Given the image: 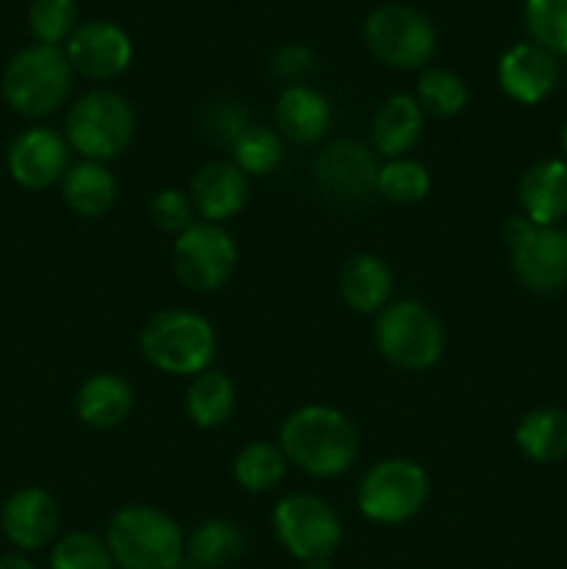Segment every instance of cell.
<instances>
[{"instance_id":"cell-1","label":"cell","mask_w":567,"mask_h":569,"mask_svg":"<svg viewBox=\"0 0 567 569\" xmlns=\"http://www.w3.org/2000/svg\"><path fill=\"white\" fill-rule=\"evenodd\" d=\"M278 445L298 470L315 478H337L356 461L359 433L339 409L311 403L284 420Z\"/></svg>"},{"instance_id":"cell-2","label":"cell","mask_w":567,"mask_h":569,"mask_svg":"<svg viewBox=\"0 0 567 569\" xmlns=\"http://www.w3.org/2000/svg\"><path fill=\"white\" fill-rule=\"evenodd\" d=\"M142 356L167 376H200L211 370L217 337L203 315L189 309L156 311L139 333Z\"/></svg>"},{"instance_id":"cell-3","label":"cell","mask_w":567,"mask_h":569,"mask_svg":"<svg viewBox=\"0 0 567 569\" xmlns=\"http://www.w3.org/2000/svg\"><path fill=\"white\" fill-rule=\"evenodd\" d=\"M106 545L122 569H172L187 550L178 522L145 503L126 506L111 517Z\"/></svg>"},{"instance_id":"cell-4","label":"cell","mask_w":567,"mask_h":569,"mask_svg":"<svg viewBox=\"0 0 567 569\" xmlns=\"http://www.w3.org/2000/svg\"><path fill=\"white\" fill-rule=\"evenodd\" d=\"M72 87L70 59L61 48L28 44L11 56L3 70V98L17 114L48 117L67 100Z\"/></svg>"},{"instance_id":"cell-5","label":"cell","mask_w":567,"mask_h":569,"mask_svg":"<svg viewBox=\"0 0 567 569\" xmlns=\"http://www.w3.org/2000/svg\"><path fill=\"white\" fill-rule=\"evenodd\" d=\"M137 117L131 103L111 89H92L72 103L64 117V139L83 161L117 159L131 144Z\"/></svg>"},{"instance_id":"cell-6","label":"cell","mask_w":567,"mask_h":569,"mask_svg":"<svg viewBox=\"0 0 567 569\" xmlns=\"http://www.w3.org/2000/svg\"><path fill=\"white\" fill-rule=\"evenodd\" d=\"M372 339H376L378 353L389 365L409 372L434 367L442 359L445 350L442 322L417 300H398V303H389L387 309L378 311Z\"/></svg>"},{"instance_id":"cell-7","label":"cell","mask_w":567,"mask_h":569,"mask_svg":"<svg viewBox=\"0 0 567 569\" xmlns=\"http://www.w3.org/2000/svg\"><path fill=\"white\" fill-rule=\"evenodd\" d=\"M431 483L426 470L411 459H384L365 472L356 489V506L378 526H400L426 506Z\"/></svg>"},{"instance_id":"cell-8","label":"cell","mask_w":567,"mask_h":569,"mask_svg":"<svg viewBox=\"0 0 567 569\" xmlns=\"http://www.w3.org/2000/svg\"><path fill=\"white\" fill-rule=\"evenodd\" d=\"M365 44L381 64L420 70L437 50V28L415 6L384 3L367 14Z\"/></svg>"},{"instance_id":"cell-9","label":"cell","mask_w":567,"mask_h":569,"mask_svg":"<svg viewBox=\"0 0 567 569\" xmlns=\"http://www.w3.org/2000/svg\"><path fill=\"white\" fill-rule=\"evenodd\" d=\"M504 237L511 248L517 281L537 295H554L567 287V231L559 226H534L526 217H509Z\"/></svg>"},{"instance_id":"cell-10","label":"cell","mask_w":567,"mask_h":569,"mask_svg":"<svg viewBox=\"0 0 567 569\" xmlns=\"http://www.w3.org/2000/svg\"><path fill=\"white\" fill-rule=\"evenodd\" d=\"M272 531L298 561L331 559L342 542V522L331 503L309 492H292L272 509Z\"/></svg>"},{"instance_id":"cell-11","label":"cell","mask_w":567,"mask_h":569,"mask_svg":"<svg viewBox=\"0 0 567 569\" xmlns=\"http://www.w3.org/2000/svg\"><path fill=\"white\" fill-rule=\"evenodd\" d=\"M239 250L231 233L217 222H192L172 242V270L195 292H217L231 281Z\"/></svg>"},{"instance_id":"cell-12","label":"cell","mask_w":567,"mask_h":569,"mask_svg":"<svg viewBox=\"0 0 567 569\" xmlns=\"http://www.w3.org/2000/svg\"><path fill=\"white\" fill-rule=\"evenodd\" d=\"M315 181L326 198L342 206H359L376 192L378 161L361 142L337 139L317 153Z\"/></svg>"},{"instance_id":"cell-13","label":"cell","mask_w":567,"mask_h":569,"mask_svg":"<svg viewBox=\"0 0 567 569\" xmlns=\"http://www.w3.org/2000/svg\"><path fill=\"white\" fill-rule=\"evenodd\" d=\"M67 59L72 70L92 81H111L131 67V37L111 20H89L67 39Z\"/></svg>"},{"instance_id":"cell-14","label":"cell","mask_w":567,"mask_h":569,"mask_svg":"<svg viewBox=\"0 0 567 569\" xmlns=\"http://www.w3.org/2000/svg\"><path fill=\"white\" fill-rule=\"evenodd\" d=\"M70 144L53 128H26L17 133L6 153L9 176L26 189H48L64 178Z\"/></svg>"},{"instance_id":"cell-15","label":"cell","mask_w":567,"mask_h":569,"mask_svg":"<svg viewBox=\"0 0 567 569\" xmlns=\"http://www.w3.org/2000/svg\"><path fill=\"white\" fill-rule=\"evenodd\" d=\"M498 83L515 103H543L559 83V56L537 42L511 44L498 61Z\"/></svg>"},{"instance_id":"cell-16","label":"cell","mask_w":567,"mask_h":569,"mask_svg":"<svg viewBox=\"0 0 567 569\" xmlns=\"http://www.w3.org/2000/svg\"><path fill=\"white\" fill-rule=\"evenodd\" d=\"M61 511L53 495L39 487H22L9 495L0 511L6 539L17 550H39L59 533Z\"/></svg>"},{"instance_id":"cell-17","label":"cell","mask_w":567,"mask_h":569,"mask_svg":"<svg viewBox=\"0 0 567 569\" xmlns=\"http://www.w3.org/2000/svg\"><path fill=\"white\" fill-rule=\"evenodd\" d=\"M248 176L233 161H209L200 167L189 187L195 211L206 222H226L237 217L248 203Z\"/></svg>"},{"instance_id":"cell-18","label":"cell","mask_w":567,"mask_h":569,"mask_svg":"<svg viewBox=\"0 0 567 569\" xmlns=\"http://www.w3.org/2000/svg\"><path fill=\"white\" fill-rule=\"evenodd\" d=\"M523 217L534 226H556L567 217V164L543 159L528 167L517 187Z\"/></svg>"},{"instance_id":"cell-19","label":"cell","mask_w":567,"mask_h":569,"mask_svg":"<svg viewBox=\"0 0 567 569\" xmlns=\"http://www.w3.org/2000/svg\"><path fill=\"white\" fill-rule=\"evenodd\" d=\"M276 126L281 139H289L295 144L320 142L331 126V103L317 89L292 83L278 94Z\"/></svg>"},{"instance_id":"cell-20","label":"cell","mask_w":567,"mask_h":569,"mask_svg":"<svg viewBox=\"0 0 567 569\" xmlns=\"http://www.w3.org/2000/svg\"><path fill=\"white\" fill-rule=\"evenodd\" d=\"M133 409V389L117 372H94L81 383L76 398V411L83 426L117 428L128 420Z\"/></svg>"},{"instance_id":"cell-21","label":"cell","mask_w":567,"mask_h":569,"mask_svg":"<svg viewBox=\"0 0 567 569\" xmlns=\"http://www.w3.org/2000/svg\"><path fill=\"white\" fill-rule=\"evenodd\" d=\"M395 278L384 259L372 253H359L345 261L339 272V292L345 306H350L359 315H378L389 306L392 298Z\"/></svg>"},{"instance_id":"cell-22","label":"cell","mask_w":567,"mask_h":569,"mask_svg":"<svg viewBox=\"0 0 567 569\" xmlns=\"http://www.w3.org/2000/svg\"><path fill=\"white\" fill-rule=\"evenodd\" d=\"M422 133V109L417 98L398 92L389 94L372 117V144L387 159H404Z\"/></svg>"},{"instance_id":"cell-23","label":"cell","mask_w":567,"mask_h":569,"mask_svg":"<svg viewBox=\"0 0 567 569\" xmlns=\"http://www.w3.org/2000/svg\"><path fill=\"white\" fill-rule=\"evenodd\" d=\"M61 198L78 217H103L115 206L117 181L100 161H81L61 178Z\"/></svg>"},{"instance_id":"cell-24","label":"cell","mask_w":567,"mask_h":569,"mask_svg":"<svg viewBox=\"0 0 567 569\" xmlns=\"http://www.w3.org/2000/svg\"><path fill=\"white\" fill-rule=\"evenodd\" d=\"M515 442L526 459L554 465L567 456V415L554 406L528 411L515 431Z\"/></svg>"},{"instance_id":"cell-25","label":"cell","mask_w":567,"mask_h":569,"mask_svg":"<svg viewBox=\"0 0 567 569\" xmlns=\"http://www.w3.org/2000/svg\"><path fill=\"white\" fill-rule=\"evenodd\" d=\"M237 389L220 370H206L192 378L187 389V417L198 428H217L233 415Z\"/></svg>"},{"instance_id":"cell-26","label":"cell","mask_w":567,"mask_h":569,"mask_svg":"<svg viewBox=\"0 0 567 569\" xmlns=\"http://www.w3.org/2000/svg\"><path fill=\"white\" fill-rule=\"evenodd\" d=\"M245 548H248V542H245V533L239 531V526L215 517V520L200 522L189 533L183 553L200 569H226L237 559H242Z\"/></svg>"},{"instance_id":"cell-27","label":"cell","mask_w":567,"mask_h":569,"mask_svg":"<svg viewBox=\"0 0 567 569\" xmlns=\"http://www.w3.org/2000/svg\"><path fill=\"white\" fill-rule=\"evenodd\" d=\"M287 456L276 442H250L233 459V478L245 492H272L287 476Z\"/></svg>"},{"instance_id":"cell-28","label":"cell","mask_w":567,"mask_h":569,"mask_svg":"<svg viewBox=\"0 0 567 569\" xmlns=\"http://www.w3.org/2000/svg\"><path fill=\"white\" fill-rule=\"evenodd\" d=\"M376 192L384 200L398 206L420 203L431 192V176L426 167L415 159H389L387 164L378 167Z\"/></svg>"},{"instance_id":"cell-29","label":"cell","mask_w":567,"mask_h":569,"mask_svg":"<svg viewBox=\"0 0 567 569\" xmlns=\"http://www.w3.org/2000/svg\"><path fill=\"white\" fill-rule=\"evenodd\" d=\"M417 103L422 114L456 117L467 106V87L456 72L445 67H428L417 78Z\"/></svg>"},{"instance_id":"cell-30","label":"cell","mask_w":567,"mask_h":569,"mask_svg":"<svg viewBox=\"0 0 567 569\" xmlns=\"http://www.w3.org/2000/svg\"><path fill=\"white\" fill-rule=\"evenodd\" d=\"M233 164L245 172V176H270L278 170L284 161V139L278 131L270 128L250 126L242 137L233 142L231 148Z\"/></svg>"},{"instance_id":"cell-31","label":"cell","mask_w":567,"mask_h":569,"mask_svg":"<svg viewBox=\"0 0 567 569\" xmlns=\"http://www.w3.org/2000/svg\"><path fill=\"white\" fill-rule=\"evenodd\" d=\"M78 3L76 0H31L28 9V31L33 42L59 48L76 33Z\"/></svg>"},{"instance_id":"cell-32","label":"cell","mask_w":567,"mask_h":569,"mask_svg":"<svg viewBox=\"0 0 567 569\" xmlns=\"http://www.w3.org/2000/svg\"><path fill=\"white\" fill-rule=\"evenodd\" d=\"M523 20L531 42L554 56H567V0H526Z\"/></svg>"},{"instance_id":"cell-33","label":"cell","mask_w":567,"mask_h":569,"mask_svg":"<svg viewBox=\"0 0 567 569\" xmlns=\"http://www.w3.org/2000/svg\"><path fill=\"white\" fill-rule=\"evenodd\" d=\"M50 569H115V559L106 539L89 531H72L50 550Z\"/></svg>"},{"instance_id":"cell-34","label":"cell","mask_w":567,"mask_h":569,"mask_svg":"<svg viewBox=\"0 0 567 569\" xmlns=\"http://www.w3.org/2000/svg\"><path fill=\"white\" fill-rule=\"evenodd\" d=\"M150 217L156 226L167 233H183L195 222V206L189 192L181 189H161L153 200H150Z\"/></svg>"},{"instance_id":"cell-35","label":"cell","mask_w":567,"mask_h":569,"mask_svg":"<svg viewBox=\"0 0 567 569\" xmlns=\"http://www.w3.org/2000/svg\"><path fill=\"white\" fill-rule=\"evenodd\" d=\"M203 126L206 133H209L215 142L233 148V142L250 128V117L248 111H245V106L233 103V100H217V103L209 106V111H206Z\"/></svg>"},{"instance_id":"cell-36","label":"cell","mask_w":567,"mask_h":569,"mask_svg":"<svg viewBox=\"0 0 567 569\" xmlns=\"http://www.w3.org/2000/svg\"><path fill=\"white\" fill-rule=\"evenodd\" d=\"M311 61L315 59H311L309 48H304V44H284V48L272 56V72H276L278 78L295 81V78L306 76V72L311 70Z\"/></svg>"},{"instance_id":"cell-37","label":"cell","mask_w":567,"mask_h":569,"mask_svg":"<svg viewBox=\"0 0 567 569\" xmlns=\"http://www.w3.org/2000/svg\"><path fill=\"white\" fill-rule=\"evenodd\" d=\"M0 569H37L31 559H26L22 553H9L0 559Z\"/></svg>"},{"instance_id":"cell-38","label":"cell","mask_w":567,"mask_h":569,"mask_svg":"<svg viewBox=\"0 0 567 569\" xmlns=\"http://www.w3.org/2000/svg\"><path fill=\"white\" fill-rule=\"evenodd\" d=\"M300 569H334V567L328 559H311V561H304Z\"/></svg>"},{"instance_id":"cell-39","label":"cell","mask_w":567,"mask_h":569,"mask_svg":"<svg viewBox=\"0 0 567 569\" xmlns=\"http://www.w3.org/2000/svg\"><path fill=\"white\" fill-rule=\"evenodd\" d=\"M172 569H200L198 565H195V561L192 559H189V556L187 553H183L181 556V561H178V565L176 567H172Z\"/></svg>"},{"instance_id":"cell-40","label":"cell","mask_w":567,"mask_h":569,"mask_svg":"<svg viewBox=\"0 0 567 569\" xmlns=\"http://www.w3.org/2000/svg\"><path fill=\"white\" fill-rule=\"evenodd\" d=\"M559 144H561V161H565V164H567V122H565V128H561Z\"/></svg>"}]
</instances>
